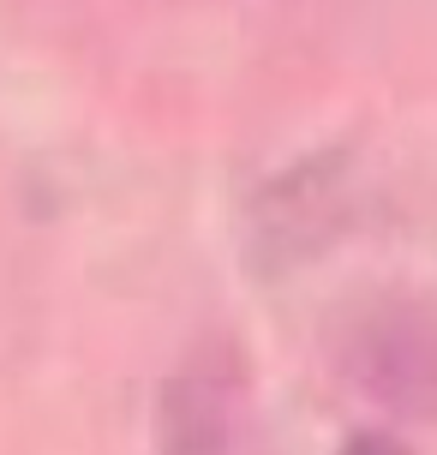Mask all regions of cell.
<instances>
[{"instance_id": "obj_3", "label": "cell", "mask_w": 437, "mask_h": 455, "mask_svg": "<svg viewBox=\"0 0 437 455\" xmlns=\"http://www.w3.org/2000/svg\"><path fill=\"white\" fill-rule=\"evenodd\" d=\"M336 455H414V450H408L401 437H390V432H354Z\"/></svg>"}, {"instance_id": "obj_2", "label": "cell", "mask_w": 437, "mask_h": 455, "mask_svg": "<svg viewBox=\"0 0 437 455\" xmlns=\"http://www.w3.org/2000/svg\"><path fill=\"white\" fill-rule=\"evenodd\" d=\"M156 455H264L246 384L228 360H198L162 384Z\"/></svg>"}, {"instance_id": "obj_1", "label": "cell", "mask_w": 437, "mask_h": 455, "mask_svg": "<svg viewBox=\"0 0 437 455\" xmlns=\"http://www.w3.org/2000/svg\"><path fill=\"white\" fill-rule=\"evenodd\" d=\"M342 378L366 402L408 419H437V312L419 299H371L336 336Z\"/></svg>"}]
</instances>
